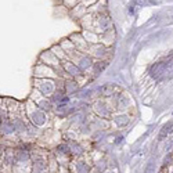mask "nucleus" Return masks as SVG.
<instances>
[{
    "label": "nucleus",
    "instance_id": "f257e3e1",
    "mask_svg": "<svg viewBox=\"0 0 173 173\" xmlns=\"http://www.w3.org/2000/svg\"><path fill=\"white\" fill-rule=\"evenodd\" d=\"M149 74L154 76L155 79H162V78H170L173 76V58L163 62L155 64L151 68Z\"/></svg>",
    "mask_w": 173,
    "mask_h": 173
}]
</instances>
